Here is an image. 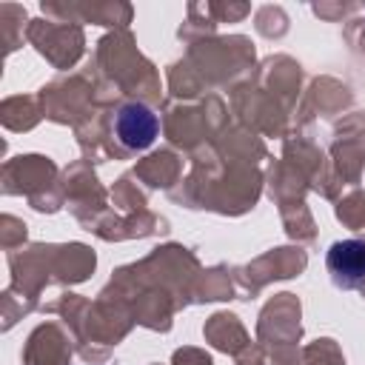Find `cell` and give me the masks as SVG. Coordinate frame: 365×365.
Masks as SVG:
<instances>
[{
  "label": "cell",
  "mask_w": 365,
  "mask_h": 365,
  "mask_svg": "<svg viewBox=\"0 0 365 365\" xmlns=\"http://www.w3.org/2000/svg\"><path fill=\"white\" fill-rule=\"evenodd\" d=\"M325 268L336 288H365V240H336L325 254Z\"/></svg>",
  "instance_id": "cell-2"
},
{
  "label": "cell",
  "mask_w": 365,
  "mask_h": 365,
  "mask_svg": "<svg viewBox=\"0 0 365 365\" xmlns=\"http://www.w3.org/2000/svg\"><path fill=\"white\" fill-rule=\"evenodd\" d=\"M160 134L157 114L143 103H125L114 114V137L125 151H145Z\"/></svg>",
  "instance_id": "cell-1"
}]
</instances>
